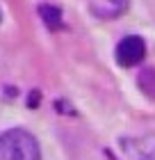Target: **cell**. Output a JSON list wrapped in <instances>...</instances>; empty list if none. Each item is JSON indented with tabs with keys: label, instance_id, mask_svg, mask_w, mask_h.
Instances as JSON below:
<instances>
[{
	"label": "cell",
	"instance_id": "obj_4",
	"mask_svg": "<svg viewBox=\"0 0 155 160\" xmlns=\"http://www.w3.org/2000/svg\"><path fill=\"white\" fill-rule=\"evenodd\" d=\"M39 16H41L43 23H46L48 30H62L64 28L62 12H60V7H55V5H41L39 7Z\"/></svg>",
	"mask_w": 155,
	"mask_h": 160
},
{
	"label": "cell",
	"instance_id": "obj_8",
	"mask_svg": "<svg viewBox=\"0 0 155 160\" xmlns=\"http://www.w3.org/2000/svg\"><path fill=\"white\" fill-rule=\"evenodd\" d=\"M0 21H2V12H0Z\"/></svg>",
	"mask_w": 155,
	"mask_h": 160
},
{
	"label": "cell",
	"instance_id": "obj_3",
	"mask_svg": "<svg viewBox=\"0 0 155 160\" xmlns=\"http://www.w3.org/2000/svg\"><path fill=\"white\" fill-rule=\"evenodd\" d=\"M128 7H130V0H94L91 14L103 21H109V18H119L121 14H125Z\"/></svg>",
	"mask_w": 155,
	"mask_h": 160
},
{
	"label": "cell",
	"instance_id": "obj_2",
	"mask_svg": "<svg viewBox=\"0 0 155 160\" xmlns=\"http://www.w3.org/2000/svg\"><path fill=\"white\" fill-rule=\"evenodd\" d=\"M144 55H146V43L137 34H128L116 43V62L121 67H135L144 60Z\"/></svg>",
	"mask_w": 155,
	"mask_h": 160
},
{
	"label": "cell",
	"instance_id": "obj_1",
	"mask_svg": "<svg viewBox=\"0 0 155 160\" xmlns=\"http://www.w3.org/2000/svg\"><path fill=\"white\" fill-rule=\"evenodd\" d=\"M0 160H41L39 142L23 128H12L0 135Z\"/></svg>",
	"mask_w": 155,
	"mask_h": 160
},
{
	"label": "cell",
	"instance_id": "obj_6",
	"mask_svg": "<svg viewBox=\"0 0 155 160\" xmlns=\"http://www.w3.org/2000/svg\"><path fill=\"white\" fill-rule=\"evenodd\" d=\"M39 96H41L39 92H30V98H27V105H30V108H36V105H39Z\"/></svg>",
	"mask_w": 155,
	"mask_h": 160
},
{
	"label": "cell",
	"instance_id": "obj_5",
	"mask_svg": "<svg viewBox=\"0 0 155 160\" xmlns=\"http://www.w3.org/2000/svg\"><path fill=\"white\" fill-rule=\"evenodd\" d=\"M137 87L142 89V94H146L148 98L155 101V69H153V67L144 69L142 73H139V78H137Z\"/></svg>",
	"mask_w": 155,
	"mask_h": 160
},
{
	"label": "cell",
	"instance_id": "obj_7",
	"mask_svg": "<svg viewBox=\"0 0 155 160\" xmlns=\"http://www.w3.org/2000/svg\"><path fill=\"white\" fill-rule=\"evenodd\" d=\"M142 160H155V158H151V156H148V158H142Z\"/></svg>",
	"mask_w": 155,
	"mask_h": 160
}]
</instances>
